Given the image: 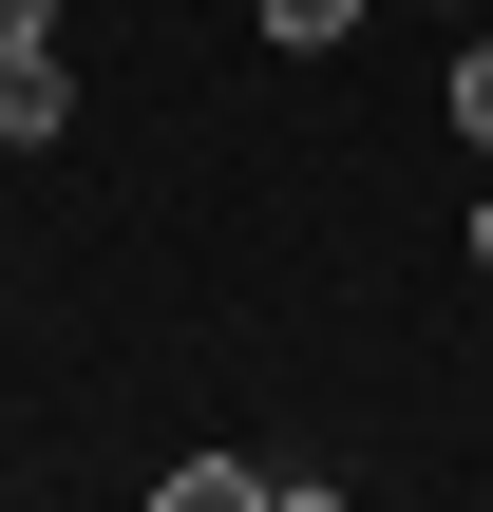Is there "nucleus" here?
Here are the masks:
<instances>
[{"label": "nucleus", "instance_id": "1", "mask_svg": "<svg viewBox=\"0 0 493 512\" xmlns=\"http://www.w3.org/2000/svg\"><path fill=\"white\" fill-rule=\"evenodd\" d=\"M76 133V76L57 57H0V152H57Z\"/></svg>", "mask_w": 493, "mask_h": 512}, {"label": "nucleus", "instance_id": "2", "mask_svg": "<svg viewBox=\"0 0 493 512\" xmlns=\"http://www.w3.org/2000/svg\"><path fill=\"white\" fill-rule=\"evenodd\" d=\"M152 512H266V475H247V456H190V475H171Z\"/></svg>", "mask_w": 493, "mask_h": 512}, {"label": "nucleus", "instance_id": "3", "mask_svg": "<svg viewBox=\"0 0 493 512\" xmlns=\"http://www.w3.org/2000/svg\"><path fill=\"white\" fill-rule=\"evenodd\" d=\"M266 38H285V57H323V38H361V0H266Z\"/></svg>", "mask_w": 493, "mask_h": 512}, {"label": "nucleus", "instance_id": "4", "mask_svg": "<svg viewBox=\"0 0 493 512\" xmlns=\"http://www.w3.org/2000/svg\"><path fill=\"white\" fill-rule=\"evenodd\" d=\"M0 57H57V0H0Z\"/></svg>", "mask_w": 493, "mask_h": 512}, {"label": "nucleus", "instance_id": "5", "mask_svg": "<svg viewBox=\"0 0 493 512\" xmlns=\"http://www.w3.org/2000/svg\"><path fill=\"white\" fill-rule=\"evenodd\" d=\"M456 133H475V152H493V57H456Z\"/></svg>", "mask_w": 493, "mask_h": 512}, {"label": "nucleus", "instance_id": "6", "mask_svg": "<svg viewBox=\"0 0 493 512\" xmlns=\"http://www.w3.org/2000/svg\"><path fill=\"white\" fill-rule=\"evenodd\" d=\"M266 512H342V494H266Z\"/></svg>", "mask_w": 493, "mask_h": 512}, {"label": "nucleus", "instance_id": "7", "mask_svg": "<svg viewBox=\"0 0 493 512\" xmlns=\"http://www.w3.org/2000/svg\"><path fill=\"white\" fill-rule=\"evenodd\" d=\"M475 266H493V209H475Z\"/></svg>", "mask_w": 493, "mask_h": 512}]
</instances>
